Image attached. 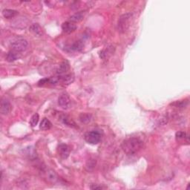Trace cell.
<instances>
[{
    "label": "cell",
    "instance_id": "cell-18",
    "mask_svg": "<svg viewBox=\"0 0 190 190\" xmlns=\"http://www.w3.org/2000/svg\"><path fill=\"white\" fill-rule=\"evenodd\" d=\"M176 138L178 140H183V139H189L188 134L184 132H178L176 133Z\"/></svg>",
    "mask_w": 190,
    "mask_h": 190
},
{
    "label": "cell",
    "instance_id": "cell-16",
    "mask_svg": "<svg viewBox=\"0 0 190 190\" xmlns=\"http://www.w3.org/2000/svg\"><path fill=\"white\" fill-rule=\"evenodd\" d=\"M39 120H40V117H39L38 114H34L33 116L31 117V120H30V124L32 127H34L37 125Z\"/></svg>",
    "mask_w": 190,
    "mask_h": 190
},
{
    "label": "cell",
    "instance_id": "cell-19",
    "mask_svg": "<svg viewBox=\"0 0 190 190\" xmlns=\"http://www.w3.org/2000/svg\"><path fill=\"white\" fill-rule=\"evenodd\" d=\"M90 117H91L90 114H81V116H80V120L83 123L88 122V121H90Z\"/></svg>",
    "mask_w": 190,
    "mask_h": 190
},
{
    "label": "cell",
    "instance_id": "cell-6",
    "mask_svg": "<svg viewBox=\"0 0 190 190\" xmlns=\"http://www.w3.org/2000/svg\"><path fill=\"white\" fill-rule=\"evenodd\" d=\"M12 106L11 103L6 99H2L1 101V107H0V112L3 115H7L11 112Z\"/></svg>",
    "mask_w": 190,
    "mask_h": 190
},
{
    "label": "cell",
    "instance_id": "cell-2",
    "mask_svg": "<svg viewBox=\"0 0 190 190\" xmlns=\"http://www.w3.org/2000/svg\"><path fill=\"white\" fill-rule=\"evenodd\" d=\"M28 41L23 38H17L11 43V50L21 53V52L26 51L28 48Z\"/></svg>",
    "mask_w": 190,
    "mask_h": 190
},
{
    "label": "cell",
    "instance_id": "cell-11",
    "mask_svg": "<svg viewBox=\"0 0 190 190\" xmlns=\"http://www.w3.org/2000/svg\"><path fill=\"white\" fill-rule=\"evenodd\" d=\"M18 14V12L15 10L11 9H5L2 11V15L4 16L5 18L6 19H11V18L14 17L15 16Z\"/></svg>",
    "mask_w": 190,
    "mask_h": 190
},
{
    "label": "cell",
    "instance_id": "cell-17",
    "mask_svg": "<svg viewBox=\"0 0 190 190\" xmlns=\"http://www.w3.org/2000/svg\"><path fill=\"white\" fill-rule=\"evenodd\" d=\"M188 104V102L186 100H182V101H177L172 104L173 105H174L177 108H184V107L186 106Z\"/></svg>",
    "mask_w": 190,
    "mask_h": 190
},
{
    "label": "cell",
    "instance_id": "cell-9",
    "mask_svg": "<svg viewBox=\"0 0 190 190\" xmlns=\"http://www.w3.org/2000/svg\"><path fill=\"white\" fill-rule=\"evenodd\" d=\"M19 57V53H17V52L11 50V51H10L8 54H7L6 60L8 62L11 63V62H14L15 60H17Z\"/></svg>",
    "mask_w": 190,
    "mask_h": 190
},
{
    "label": "cell",
    "instance_id": "cell-10",
    "mask_svg": "<svg viewBox=\"0 0 190 190\" xmlns=\"http://www.w3.org/2000/svg\"><path fill=\"white\" fill-rule=\"evenodd\" d=\"M52 126V123L49 120H48L47 118H43V120L41 121L40 125V129L43 131H46L50 129Z\"/></svg>",
    "mask_w": 190,
    "mask_h": 190
},
{
    "label": "cell",
    "instance_id": "cell-14",
    "mask_svg": "<svg viewBox=\"0 0 190 190\" xmlns=\"http://www.w3.org/2000/svg\"><path fill=\"white\" fill-rule=\"evenodd\" d=\"M30 31L36 35H40L42 33V28L37 24H33V26H31L30 28Z\"/></svg>",
    "mask_w": 190,
    "mask_h": 190
},
{
    "label": "cell",
    "instance_id": "cell-4",
    "mask_svg": "<svg viewBox=\"0 0 190 190\" xmlns=\"http://www.w3.org/2000/svg\"><path fill=\"white\" fill-rule=\"evenodd\" d=\"M132 16V13H125V14L122 15L120 16V19L118 20V29L119 31L121 33H123L127 30L128 27H129V22L130 20L131 17Z\"/></svg>",
    "mask_w": 190,
    "mask_h": 190
},
{
    "label": "cell",
    "instance_id": "cell-13",
    "mask_svg": "<svg viewBox=\"0 0 190 190\" xmlns=\"http://www.w3.org/2000/svg\"><path fill=\"white\" fill-rule=\"evenodd\" d=\"M68 64H67L65 62H64L63 63H62L61 65H60V67L58 68V69L57 71V73L60 75H63L64 73L67 71L68 69Z\"/></svg>",
    "mask_w": 190,
    "mask_h": 190
},
{
    "label": "cell",
    "instance_id": "cell-8",
    "mask_svg": "<svg viewBox=\"0 0 190 190\" xmlns=\"http://www.w3.org/2000/svg\"><path fill=\"white\" fill-rule=\"evenodd\" d=\"M62 28H63V31L65 32L66 33H71L74 31H76L77 29V26L75 24H74L71 22H65L62 25Z\"/></svg>",
    "mask_w": 190,
    "mask_h": 190
},
{
    "label": "cell",
    "instance_id": "cell-20",
    "mask_svg": "<svg viewBox=\"0 0 190 190\" xmlns=\"http://www.w3.org/2000/svg\"><path fill=\"white\" fill-rule=\"evenodd\" d=\"M91 189H102V187L101 186H91Z\"/></svg>",
    "mask_w": 190,
    "mask_h": 190
},
{
    "label": "cell",
    "instance_id": "cell-15",
    "mask_svg": "<svg viewBox=\"0 0 190 190\" xmlns=\"http://www.w3.org/2000/svg\"><path fill=\"white\" fill-rule=\"evenodd\" d=\"M83 48V44L81 41H77L71 46V49L73 51H80Z\"/></svg>",
    "mask_w": 190,
    "mask_h": 190
},
{
    "label": "cell",
    "instance_id": "cell-12",
    "mask_svg": "<svg viewBox=\"0 0 190 190\" xmlns=\"http://www.w3.org/2000/svg\"><path fill=\"white\" fill-rule=\"evenodd\" d=\"M84 17V14L82 12H79L74 14L73 16H71L70 17V22H80L81 20L83 19Z\"/></svg>",
    "mask_w": 190,
    "mask_h": 190
},
{
    "label": "cell",
    "instance_id": "cell-5",
    "mask_svg": "<svg viewBox=\"0 0 190 190\" xmlns=\"http://www.w3.org/2000/svg\"><path fill=\"white\" fill-rule=\"evenodd\" d=\"M58 104L62 109H68L71 105L70 97L67 95H62L58 99Z\"/></svg>",
    "mask_w": 190,
    "mask_h": 190
},
{
    "label": "cell",
    "instance_id": "cell-7",
    "mask_svg": "<svg viewBox=\"0 0 190 190\" xmlns=\"http://www.w3.org/2000/svg\"><path fill=\"white\" fill-rule=\"evenodd\" d=\"M58 152L60 157L63 159L68 158L70 154L69 148H68V146L65 145V144H60L58 147Z\"/></svg>",
    "mask_w": 190,
    "mask_h": 190
},
{
    "label": "cell",
    "instance_id": "cell-3",
    "mask_svg": "<svg viewBox=\"0 0 190 190\" xmlns=\"http://www.w3.org/2000/svg\"><path fill=\"white\" fill-rule=\"evenodd\" d=\"M102 135L98 131H92L85 134V140L87 143L92 145H97L101 140Z\"/></svg>",
    "mask_w": 190,
    "mask_h": 190
},
{
    "label": "cell",
    "instance_id": "cell-1",
    "mask_svg": "<svg viewBox=\"0 0 190 190\" xmlns=\"http://www.w3.org/2000/svg\"><path fill=\"white\" fill-rule=\"evenodd\" d=\"M143 146L142 140L137 137H130L123 142L122 149L124 152L129 155L136 154L139 152Z\"/></svg>",
    "mask_w": 190,
    "mask_h": 190
}]
</instances>
